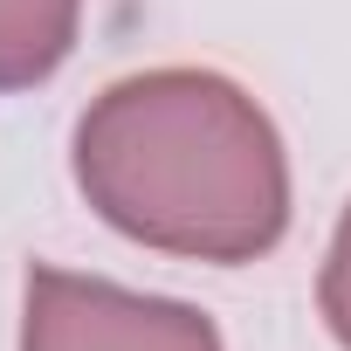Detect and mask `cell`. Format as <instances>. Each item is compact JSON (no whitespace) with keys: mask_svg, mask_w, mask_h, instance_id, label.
<instances>
[{"mask_svg":"<svg viewBox=\"0 0 351 351\" xmlns=\"http://www.w3.org/2000/svg\"><path fill=\"white\" fill-rule=\"evenodd\" d=\"M76 186L138 248L255 262L289 228V158L269 110L214 69H145L76 124Z\"/></svg>","mask_w":351,"mask_h":351,"instance_id":"6da1fadb","label":"cell"},{"mask_svg":"<svg viewBox=\"0 0 351 351\" xmlns=\"http://www.w3.org/2000/svg\"><path fill=\"white\" fill-rule=\"evenodd\" d=\"M21 351H221V330L172 296H138L76 269H28Z\"/></svg>","mask_w":351,"mask_h":351,"instance_id":"7a4b0ae2","label":"cell"},{"mask_svg":"<svg viewBox=\"0 0 351 351\" xmlns=\"http://www.w3.org/2000/svg\"><path fill=\"white\" fill-rule=\"evenodd\" d=\"M83 0H0V90L49 83L76 49Z\"/></svg>","mask_w":351,"mask_h":351,"instance_id":"3957f363","label":"cell"},{"mask_svg":"<svg viewBox=\"0 0 351 351\" xmlns=\"http://www.w3.org/2000/svg\"><path fill=\"white\" fill-rule=\"evenodd\" d=\"M317 303H324V324H330V337L351 351V207H344V221H337V234H330L324 282H317Z\"/></svg>","mask_w":351,"mask_h":351,"instance_id":"277c9868","label":"cell"}]
</instances>
